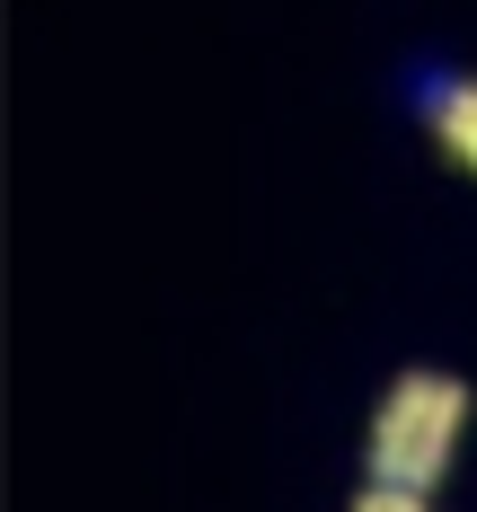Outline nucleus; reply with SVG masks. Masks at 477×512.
I'll use <instances>...</instances> for the list:
<instances>
[{"mask_svg":"<svg viewBox=\"0 0 477 512\" xmlns=\"http://www.w3.org/2000/svg\"><path fill=\"white\" fill-rule=\"evenodd\" d=\"M460 424H469V389L451 371H407L371 415V486H416L424 495L460 451Z\"/></svg>","mask_w":477,"mask_h":512,"instance_id":"nucleus-1","label":"nucleus"},{"mask_svg":"<svg viewBox=\"0 0 477 512\" xmlns=\"http://www.w3.org/2000/svg\"><path fill=\"white\" fill-rule=\"evenodd\" d=\"M416 106H424V124L442 133V151L460 159V168H477V80H451V71H433L416 89Z\"/></svg>","mask_w":477,"mask_h":512,"instance_id":"nucleus-2","label":"nucleus"},{"mask_svg":"<svg viewBox=\"0 0 477 512\" xmlns=\"http://www.w3.org/2000/svg\"><path fill=\"white\" fill-rule=\"evenodd\" d=\"M354 512H424V495L416 486H363V504Z\"/></svg>","mask_w":477,"mask_h":512,"instance_id":"nucleus-3","label":"nucleus"}]
</instances>
